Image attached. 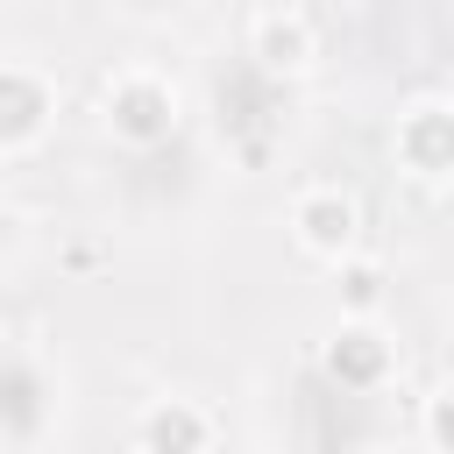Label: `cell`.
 <instances>
[{
    "mask_svg": "<svg viewBox=\"0 0 454 454\" xmlns=\"http://www.w3.org/2000/svg\"><path fill=\"white\" fill-rule=\"evenodd\" d=\"M348 298L369 305V298H376V270H355V277H348Z\"/></svg>",
    "mask_w": 454,
    "mask_h": 454,
    "instance_id": "9",
    "label": "cell"
},
{
    "mask_svg": "<svg viewBox=\"0 0 454 454\" xmlns=\"http://www.w3.org/2000/svg\"><path fill=\"white\" fill-rule=\"evenodd\" d=\"M291 220H298V241L319 255H340L355 241V199H340V192H305Z\"/></svg>",
    "mask_w": 454,
    "mask_h": 454,
    "instance_id": "4",
    "label": "cell"
},
{
    "mask_svg": "<svg viewBox=\"0 0 454 454\" xmlns=\"http://www.w3.org/2000/svg\"><path fill=\"white\" fill-rule=\"evenodd\" d=\"M397 156L426 177L454 170V106L447 99H419L404 121H397Z\"/></svg>",
    "mask_w": 454,
    "mask_h": 454,
    "instance_id": "3",
    "label": "cell"
},
{
    "mask_svg": "<svg viewBox=\"0 0 454 454\" xmlns=\"http://www.w3.org/2000/svg\"><path fill=\"white\" fill-rule=\"evenodd\" d=\"M248 50L270 71H298L305 57H319V28H312L305 7H255L248 14Z\"/></svg>",
    "mask_w": 454,
    "mask_h": 454,
    "instance_id": "2",
    "label": "cell"
},
{
    "mask_svg": "<svg viewBox=\"0 0 454 454\" xmlns=\"http://www.w3.org/2000/svg\"><path fill=\"white\" fill-rule=\"evenodd\" d=\"M426 426H433V440H440V447H454V390H440V404L426 411Z\"/></svg>",
    "mask_w": 454,
    "mask_h": 454,
    "instance_id": "8",
    "label": "cell"
},
{
    "mask_svg": "<svg viewBox=\"0 0 454 454\" xmlns=\"http://www.w3.org/2000/svg\"><path fill=\"white\" fill-rule=\"evenodd\" d=\"M142 440H149V454H199V440H206V419L192 411V404H156L149 419H142Z\"/></svg>",
    "mask_w": 454,
    "mask_h": 454,
    "instance_id": "6",
    "label": "cell"
},
{
    "mask_svg": "<svg viewBox=\"0 0 454 454\" xmlns=\"http://www.w3.org/2000/svg\"><path fill=\"white\" fill-rule=\"evenodd\" d=\"M333 362V376H348V383H362V376H376V362H383V348H376V333H340V348L326 355Z\"/></svg>",
    "mask_w": 454,
    "mask_h": 454,
    "instance_id": "7",
    "label": "cell"
},
{
    "mask_svg": "<svg viewBox=\"0 0 454 454\" xmlns=\"http://www.w3.org/2000/svg\"><path fill=\"white\" fill-rule=\"evenodd\" d=\"M106 121H114V135H128V142H156V135H170V121H177V92H170L163 78H149V71H128L121 85H106Z\"/></svg>",
    "mask_w": 454,
    "mask_h": 454,
    "instance_id": "1",
    "label": "cell"
},
{
    "mask_svg": "<svg viewBox=\"0 0 454 454\" xmlns=\"http://www.w3.org/2000/svg\"><path fill=\"white\" fill-rule=\"evenodd\" d=\"M43 78L35 71H21V64H0V142H14V135H35L43 128Z\"/></svg>",
    "mask_w": 454,
    "mask_h": 454,
    "instance_id": "5",
    "label": "cell"
}]
</instances>
